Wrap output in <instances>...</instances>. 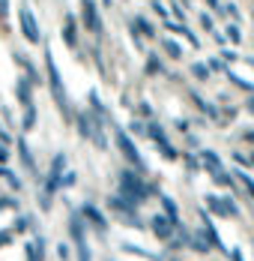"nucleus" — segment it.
<instances>
[{
	"label": "nucleus",
	"mask_w": 254,
	"mask_h": 261,
	"mask_svg": "<svg viewBox=\"0 0 254 261\" xmlns=\"http://www.w3.org/2000/svg\"><path fill=\"white\" fill-rule=\"evenodd\" d=\"M135 24H138V30H144L147 36H152V27H150V21H144V18H138Z\"/></svg>",
	"instance_id": "obj_25"
},
{
	"label": "nucleus",
	"mask_w": 254,
	"mask_h": 261,
	"mask_svg": "<svg viewBox=\"0 0 254 261\" xmlns=\"http://www.w3.org/2000/svg\"><path fill=\"white\" fill-rule=\"evenodd\" d=\"M12 240H15V234H12V228H3V231H0V246H9Z\"/></svg>",
	"instance_id": "obj_23"
},
{
	"label": "nucleus",
	"mask_w": 254,
	"mask_h": 261,
	"mask_svg": "<svg viewBox=\"0 0 254 261\" xmlns=\"http://www.w3.org/2000/svg\"><path fill=\"white\" fill-rule=\"evenodd\" d=\"M57 255H60V261H69V246L60 243V246H57Z\"/></svg>",
	"instance_id": "obj_26"
},
{
	"label": "nucleus",
	"mask_w": 254,
	"mask_h": 261,
	"mask_svg": "<svg viewBox=\"0 0 254 261\" xmlns=\"http://www.w3.org/2000/svg\"><path fill=\"white\" fill-rule=\"evenodd\" d=\"M24 258L27 261H45V237L33 234V240L24 243Z\"/></svg>",
	"instance_id": "obj_11"
},
{
	"label": "nucleus",
	"mask_w": 254,
	"mask_h": 261,
	"mask_svg": "<svg viewBox=\"0 0 254 261\" xmlns=\"http://www.w3.org/2000/svg\"><path fill=\"white\" fill-rule=\"evenodd\" d=\"M228 255H230L233 261H245V255H242V249H239V246H236V249H230Z\"/></svg>",
	"instance_id": "obj_27"
},
{
	"label": "nucleus",
	"mask_w": 254,
	"mask_h": 261,
	"mask_svg": "<svg viewBox=\"0 0 254 261\" xmlns=\"http://www.w3.org/2000/svg\"><path fill=\"white\" fill-rule=\"evenodd\" d=\"M147 72H158V60H155V57H150V66H147Z\"/></svg>",
	"instance_id": "obj_29"
},
{
	"label": "nucleus",
	"mask_w": 254,
	"mask_h": 261,
	"mask_svg": "<svg viewBox=\"0 0 254 261\" xmlns=\"http://www.w3.org/2000/svg\"><path fill=\"white\" fill-rule=\"evenodd\" d=\"M81 18H84L87 30H93V33L102 30V18H99V12H96V0H81Z\"/></svg>",
	"instance_id": "obj_9"
},
{
	"label": "nucleus",
	"mask_w": 254,
	"mask_h": 261,
	"mask_svg": "<svg viewBox=\"0 0 254 261\" xmlns=\"http://www.w3.org/2000/svg\"><path fill=\"white\" fill-rule=\"evenodd\" d=\"M45 69H48V84H51V93H54V102L60 105L63 117H69V99H66V87H63V79H60V69L54 63L51 51L45 54Z\"/></svg>",
	"instance_id": "obj_4"
},
{
	"label": "nucleus",
	"mask_w": 254,
	"mask_h": 261,
	"mask_svg": "<svg viewBox=\"0 0 254 261\" xmlns=\"http://www.w3.org/2000/svg\"><path fill=\"white\" fill-rule=\"evenodd\" d=\"M69 240L75 243L78 261H93V249H90V243H87V225H84L81 213H72V216H69Z\"/></svg>",
	"instance_id": "obj_3"
},
{
	"label": "nucleus",
	"mask_w": 254,
	"mask_h": 261,
	"mask_svg": "<svg viewBox=\"0 0 254 261\" xmlns=\"http://www.w3.org/2000/svg\"><path fill=\"white\" fill-rule=\"evenodd\" d=\"M201 222H203L201 234H203V240L209 243V249H221V252H225V243H221V237L215 234V225L209 222V213H206V210H201Z\"/></svg>",
	"instance_id": "obj_10"
},
{
	"label": "nucleus",
	"mask_w": 254,
	"mask_h": 261,
	"mask_svg": "<svg viewBox=\"0 0 254 261\" xmlns=\"http://www.w3.org/2000/svg\"><path fill=\"white\" fill-rule=\"evenodd\" d=\"M15 93H18V102L21 105H30V84L24 79L18 81V87H15Z\"/></svg>",
	"instance_id": "obj_18"
},
{
	"label": "nucleus",
	"mask_w": 254,
	"mask_h": 261,
	"mask_svg": "<svg viewBox=\"0 0 254 261\" xmlns=\"http://www.w3.org/2000/svg\"><path fill=\"white\" fill-rule=\"evenodd\" d=\"M123 252L141 255V258H147V261H162V255H158V252H150V249H144V246H135V243H123Z\"/></svg>",
	"instance_id": "obj_14"
},
{
	"label": "nucleus",
	"mask_w": 254,
	"mask_h": 261,
	"mask_svg": "<svg viewBox=\"0 0 254 261\" xmlns=\"http://www.w3.org/2000/svg\"><path fill=\"white\" fill-rule=\"evenodd\" d=\"M18 18H21V33L27 36V42H39V27H36V18H33V12H30V9L24 6Z\"/></svg>",
	"instance_id": "obj_12"
},
{
	"label": "nucleus",
	"mask_w": 254,
	"mask_h": 261,
	"mask_svg": "<svg viewBox=\"0 0 254 261\" xmlns=\"http://www.w3.org/2000/svg\"><path fill=\"white\" fill-rule=\"evenodd\" d=\"M165 51L171 54V57H179V54H182V51H179V45H177V42H171V39L165 42Z\"/></svg>",
	"instance_id": "obj_24"
},
{
	"label": "nucleus",
	"mask_w": 254,
	"mask_h": 261,
	"mask_svg": "<svg viewBox=\"0 0 254 261\" xmlns=\"http://www.w3.org/2000/svg\"><path fill=\"white\" fill-rule=\"evenodd\" d=\"M21 126H24L27 132L36 126V105L30 102V105H24V120H21Z\"/></svg>",
	"instance_id": "obj_17"
},
{
	"label": "nucleus",
	"mask_w": 254,
	"mask_h": 261,
	"mask_svg": "<svg viewBox=\"0 0 254 261\" xmlns=\"http://www.w3.org/2000/svg\"><path fill=\"white\" fill-rule=\"evenodd\" d=\"M108 210H111L123 225H132V228H147V222H144V219H138V204L126 201L123 195H111V198H108Z\"/></svg>",
	"instance_id": "obj_2"
},
{
	"label": "nucleus",
	"mask_w": 254,
	"mask_h": 261,
	"mask_svg": "<svg viewBox=\"0 0 254 261\" xmlns=\"http://www.w3.org/2000/svg\"><path fill=\"white\" fill-rule=\"evenodd\" d=\"M63 39H66V45H69V48H75V45H78L75 18H72V15H66V27H63Z\"/></svg>",
	"instance_id": "obj_16"
},
{
	"label": "nucleus",
	"mask_w": 254,
	"mask_h": 261,
	"mask_svg": "<svg viewBox=\"0 0 254 261\" xmlns=\"http://www.w3.org/2000/svg\"><path fill=\"white\" fill-rule=\"evenodd\" d=\"M6 9H9V3H6V0H0V15H6Z\"/></svg>",
	"instance_id": "obj_31"
},
{
	"label": "nucleus",
	"mask_w": 254,
	"mask_h": 261,
	"mask_svg": "<svg viewBox=\"0 0 254 261\" xmlns=\"http://www.w3.org/2000/svg\"><path fill=\"white\" fill-rule=\"evenodd\" d=\"M78 213H81V219H84V225H87V228H93L102 240L108 237V219H105V213H102L96 204H84Z\"/></svg>",
	"instance_id": "obj_5"
},
{
	"label": "nucleus",
	"mask_w": 254,
	"mask_h": 261,
	"mask_svg": "<svg viewBox=\"0 0 254 261\" xmlns=\"http://www.w3.org/2000/svg\"><path fill=\"white\" fill-rule=\"evenodd\" d=\"M201 159L206 162V168H209V171H215V168H221V159L215 156L212 150H203V153H201Z\"/></svg>",
	"instance_id": "obj_19"
},
{
	"label": "nucleus",
	"mask_w": 254,
	"mask_h": 261,
	"mask_svg": "<svg viewBox=\"0 0 254 261\" xmlns=\"http://www.w3.org/2000/svg\"><path fill=\"white\" fill-rule=\"evenodd\" d=\"M117 147H120V153L126 156V162L135 168V171H144V159H141V153H138V147H135V141L129 138V132L117 129Z\"/></svg>",
	"instance_id": "obj_6"
},
{
	"label": "nucleus",
	"mask_w": 254,
	"mask_h": 261,
	"mask_svg": "<svg viewBox=\"0 0 254 261\" xmlns=\"http://www.w3.org/2000/svg\"><path fill=\"white\" fill-rule=\"evenodd\" d=\"M155 147H158V153H162L165 159H177V150H174L168 141H162V144H155Z\"/></svg>",
	"instance_id": "obj_21"
},
{
	"label": "nucleus",
	"mask_w": 254,
	"mask_h": 261,
	"mask_svg": "<svg viewBox=\"0 0 254 261\" xmlns=\"http://www.w3.org/2000/svg\"><path fill=\"white\" fill-rule=\"evenodd\" d=\"M18 156H21V162H24L27 171H30V174H36V162H33V153H30V147H27L24 138L18 141Z\"/></svg>",
	"instance_id": "obj_15"
},
{
	"label": "nucleus",
	"mask_w": 254,
	"mask_h": 261,
	"mask_svg": "<svg viewBox=\"0 0 254 261\" xmlns=\"http://www.w3.org/2000/svg\"><path fill=\"white\" fill-rule=\"evenodd\" d=\"M206 66H209V69H218V72H225V63H221V60H209Z\"/></svg>",
	"instance_id": "obj_28"
},
{
	"label": "nucleus",
	"mask_w": 254,
	"mask_h": 261,
	"mask_svg": "<svg viewBox=\"0 0 254 261\" xmlns=\"http://www.w3.org/2000/svg\"><path fill=\"white\" fill-rule=\"evenodd\" d=\"M174 261H177V258H174Z\"/></svg>",
	"instance_id": "obj_33"
},
{
	"label": "nucleus",
	"mask_w": 254,
	"mask_h": 261,
	"mask_svg": "<svg viewBox=\"0 0 254 261\" xmlns=\"http://www.w3.org/2000/svg\"><path fill=\"white\" fill-rule=\"evenodd\" d=\"M120 195H123L126 201H132V204L141 207V201H147L150 195H155V186L144 180L141 171L126 168V171H120Z\"/></svg>",
	"instance_id": "obj_1"
},
{
	"label": "nucleus",
	"mask_w": 254,
	"mask_h": 261,
	"mask_svg": "<svg viewBox=\"0 0 254 261\" xmlns=\"http://www.w3.org/2000/svg\"><path fill=\"white\" fill-rule=\"evenodd\" d=\"M228 36L233 39V42H239V30H236V27H230V30H228Z\"/></svg>",
	"instance_id": "obj_30"
},
{
	"label": "nucleus",
	"mask_w": 254,
	"mask_h": 261,
	"mask_svg": "<svg viewBox=\"0 0 254 261\" xmlns=\"http://www.w3.org/2000/svg\"><path fill=\"white\" fill-rule=\"evenodd\" d=\"M192 75L201 79V81H206L209 79V66H206V63H195V66H192Z\"/></svg>",
	"instance_id": "obj_20"
},
{
	"label": "nucleus",
	"mask_w": 254,
	"mask_h": 261,
	"mask_svg": "<svg viewBox=\"0 0 254 261\" xmlns=\"http://www.w3.org/2000/svg\"><path fill=\"white\" fill-rule=\"evenodd\" d=\"M245 138H248V141L254 144V132H245Z\"/></svg>",
	"instance_id": "obj_32"
},
{
	"label": "nucleus",
	"mask_w": 254,
	"mask_h": 261,
	"mask_svg": "<svg viewBox=\"0 0 254 261\" xmlns=\"http://www.w3.org/2000/svg\"><path fill=\"white\" fill-rule=\"evenodd\" d=\"M108 261H111V258H108Z\"/></svg>",
	"instance_id": "obj_34"
},
{
	"label": "nucleus",
	"mask_w": 254,
	"mask_h": 261,
	"mask_svg": "<svg viewBox=\"0 0 254 261\" xmlns=\"http://www.w3.org/2000/svg\"><path fill=\"white\" fill-rule=\"evenodd\" d=\"M147 225L152 228V234L158 237V240H171V237H174V225H177V222H171L165 213H158V216H150V219H147Z\"/></svg>",
	"instance_id": "obj_8"
},
{
	"label": "nucleus",
	"mask_w": 254,
	"mask_h": 261,
	"mask_svg": "<svg viewBox=\"0 0 254 261\" xmlns=\"http://www.w3.org/2000/svg\"><path fill=\"white\" fill-rule=\"evenodd\" d=\"M78 180L75 171H63V177H60V189H66V186H72V183Z\"/></svg>",
	"instance_id": "obj_22"
},
{
	"label": "nucleus",
	"mask_w": 254,
	"mask_h": 261,
	"mask_svg": "<svg viewBox=\"0 0 254 261\" xmlns=\"http://www.w3.org/2000/svg\"><path fill=\"white\" fill-rule=\"evenodd\" d=\"M206 210L215 213V216H228V219L236 216V204L228 195H206Z\"/></svg>",
	"instance_id": "obj_7"
},
{
	"label": "nucleus",
	"mask_w": 254,
	"mask_h": 261,
	"mask_svg": "<svg viewBox=\"0 0 254 261\" xmlns=\"http://www.w3.org/2000/svg\"><path fill=\"white\" fill-rule=\"evenodd\" d=\"M162 198V210H165V216L171 219V222H179V204L171 198V195H158Z\"/></svg>",
	"instance_id": "obj_13"
}]
</instances>
